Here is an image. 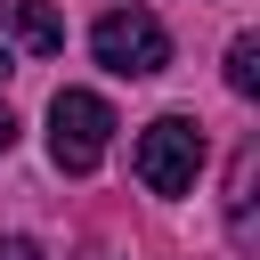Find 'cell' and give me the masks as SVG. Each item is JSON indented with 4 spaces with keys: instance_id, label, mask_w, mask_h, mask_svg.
Returning a JSON list of instances; mask_svg holds the SVG:
<instances>
[{
    "instance_id": "6da1fadb",
    "label": "cell",
    "mask_w": 260,
    "mask_h": 260,
    "mask_svg": "<svg viewBox=\"0 0 260 260\" xmlns=\"http://www.w3.org/2000/svg\"><path fill=\"white\" fill-rule=\"evenodd\" d=\"M106 146H114V106L98 89H57L49 98V162L81 179L106 162Z\"/></svg>"
},
{
    "instance_id": "7a4b0ae2",
    "label": "cell",
    "mask_w": 260,
    "mask_h": 260,
    "mask_svg": "<svg viewBox=\"0 0 260 260\" xmlns=\"http://www.w3.org/2000/svg\"><path fill=\"white\" fill-rule=\"evenodd\" d=\"M89 57H98L106 73H122V81H146V73L171 65V32H162V16H146V8H106V16L89 24Z\"/></svg>"
},
{
    "instance_id": "3957f363",
    "label": "cell",
    "mask_w": 260,
    "mask_h": 260,
    "mask_svg": "<svg viewBox=\"0 0 260 260\" xmlns=\"http://www.w3.org/2000/svg\"><path fill=\"white\" fill-rule=\"evenodd\" d=\"M195 171H203V130H195L187 114H162V122L138 130V179H146L154 195H187Z\"/></svg>"
},
{
    "instance_id": "277c9868",
    "label": "cell",
    "mask_w": 260,
    "mask_h": 260,
    "mask_svg": "<svg viewBox=\"0 0 260 260\" xmlns=\"http://www.w3.org/2000/svg\"><path fill=\"white\" fill-rule=\"evenodd\" d=\"M8 32H16L32 57H57V49H65V16H57L49 0H8Z\"/></svg>"
},
{
    "instance_id": "5b68a950",
    "label": "cell",
    "mask_w": 260,
    "mask_h": 260,
    "mask_svg": "<svg viewBox=\"0 0 260 260\" xmlns=\"http://www.w3.org/2000/svg\"><path fill=\"white\" fill-rule=\"evenodd\" d=\"M252 171H260V154L236 146V162H228V236L236 244H252Z\"/></svg>"
},
{
    "instance_id": "8992f818",
    "label": "cell",
    "mask_w": 260,
    "mask_h": 260,
    "mask_svg": "<svg viewBox=\"0 0 260 260\" xmlns=\"http://www.w3.org/2000/svg\"><path fill=\"white\" fill-rule=\"evenodd\" d=\"M228 89H236V98H260V41H252V32L228 41Z\"/></svg>"
},
{
    "instance_id": "52a82bcc",
    "label": "cell",
    "mask_w": 260,
    "mask_h": 260,
    "mask_svg": "<svg viewBox=\"0 0 260 260\" xmlns=\"http://www.w3.org/2000/svg\"><path fill=\"white\" fill-rule=\"evenodd\" d=\"M0 260H41V244H32V236H8V244H0Z\"/></svg>"
},
{
    "instance_id": "ba28073f",
    "label": "cell",
    "mask_w": 260,
    "mask_h": 260,
    "mask_svg": "<svg viewBox=\"0 0 260 260\" xmlns=\"http://www.w3.org/2000/svg\"><path fill=\"white\" fill-rule=\"evenodd\" d=\"M8 146H16V114L0 106V154H8Z\"/></svg>"
},
{
    "instance_id": "9c48e42d",
    "label": "cell",
    "mask_w": 260,
    "mask_h": 260,
    "mask_svg": "<svg viewBox=\"0 0 260 260\" xmlns=\"http://www.w3.org/2000/svg\"><path fill=\"white\" fill-rule=\"evenodd\" d=\"M0 73H8V49H0Z\"/></svg>"
}]
</instances>
